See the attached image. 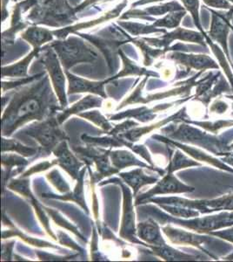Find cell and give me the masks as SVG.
<instances>
[{"mask_svg":"<svg viewBox=\"0 0 233 262\" xmlns=\"http://www.w3.org/2000/svg\"><path fill=\"white\" fill-rule=\"evenodd\" d=\"M51 46L60 58L65 71H69L77 63L93 62L97 59V54L95 50L75 39L71 38L67 41H57Z\"/></svg>","mask_w":233,"mask_h":262,"instance_id":"5","label":"cell"},{"mask_svg":"<svg viewBox=\"0 0 233 262\" xmlns=\"http://www.w3.org/2000/svg\"><path fill=\"white\" fill-rule=\"evenodd\" d=\"M42 62L47 69L50 81L54 88V91L56 93L57 98L59 101V104L65 110L68 106L67 96L65 92V73L63 72L59 60L56 55L48 50L42 56Z\"/></svg>","mask_w":233,"mask_h":262,"instance_id":"8","label":"cell"},{"mask_svg":"<svg viewBox=\"0 0 233 262\" xmlns=\"http://www.w3.org/2000/svg\"><path fill=\"white\" fill-rule=\"evenodd\" d=\"M182 2H184V5L187 7V9L189 10L190 12H192L196 24L198 23V0H182Z\"/></svg>","mask_w":233,"mask_h":262,"instance_id":"36","label":"cell"},{"mask_svg":"<svg viewBox=\"0 0 233 262\" xmlns=\"http://www.w3.org/2000/svg\"><path fill=\"white\" fill-rule=\"evenodd\" d=\"M138 236L142 242L146 244V247H161L167 244L163 238L162 229L160 223L152 217L137 224Z\"/></svg>","mask_w":233,"mask_h":262,"instance_id":"14","label":"cell"},{"mask_svg":"<svg viewBox=\"0 0 233 262\" xmlns=\"http://www.w3.org/2000/svg\"><path fill=\"white\" fill-rule=\"evenodd\" d=\"M118 176L133 190L134 198H136L142 187L145 185L156 184L161 177L160 174H158L157 176L148 175L142 167L127 172H119Z\"/></svg>","mask_w":233,"mask_h":262,"instance_id":"15","label":"cell"},{"mask_svg":"<svg viewBox=\"0 0 233 262\" xmlns=\"http://www.w3.org/2000/svg\"><path fill=\"white\" fill-rule=\"evenodd\" d=\"M77 116L82 117L84 119L88 120L98 128H102L106 133H108L113 128V126L110 122V120L103 116L100 111H89V112H83Z\"/></svg>","mask_w":233,"mask_h":262,"instance_id":"27","label":"cell"},{"mask_svg":"<svg viewBox=\"0 0 233 262\" xmlns=\"http://www.w3.org/2000/svg\"><path fill=\"white\" fill-rule=\"evenodd\" d=\"M65 75L68 79V95H73L77 93H91L102 98L107 99V93L105 90V85L107 83L105 81H91L83 78L77 77L72 75L69 71H65Z\"/></svg>","mask_w":233,"mask_h":262,"instance_id":"13","label":"cell"},{"mask_svg":"<svg viewBox=\"0 0 233 262\" xmlns=\"http://www.w3.org/2000/svg\"><path fill=\"white\" fill-rule=\"evenodd\" d=\"M54 165H57L56 162L54 161V160L50 162H41L39 164H36L34 166L31 167L30 169L22 173L20 178H30V177L33 175V174H36V173L43 172V171L49 170L50 168H53Z\"/></svg>","mask_w":233,"mask_h":262,"instance_id":"32","label":"cell"},{"mask_svg":"<svg viewBox=\"0 0 233 262\" xmlns=\"http://www.w3.org/2000/svg\"><path fill=\"white\" fill-rule=\"evenodd\" d=\"M186 14V12H179V13H172L170 15H167L165 18L161 20H159L154 24L155 27H165L168 28L177 27L179 24L181 18H183L184 15Z\"/></svg>","mask_w":233,"mask_h":262,"instance_id":"31","label":"cell"},{"mask_svg":"<svg viewBox=\"0 0 233 262\" xmlns=\"http://www.w3.org/2000/svg\"><path fill=\"white\" fill-rule=\"evenodd\" d=\"M115 184L118 185L123 192V213H122L121 223L119 228V237L132 244L141 245L146 247V244L142 242L138 236V230L136 225V214H135V203L133 202V192L131 188L123 180L118 179H107L99 185Z\"/></svg>","mask_w":233,"mask_h":262,"instance_id":"4","label":"cell"},{"mask_svg":"<svg viewBox=\"0 0 233 262\" xmlns=\"http://www.w3.org/2000/svg\"><path fill=\"white\" fill-rule=\"evenodd\" d=\"M39 50V48H35L29 55H27L24 58V60L8 67H4L2 69V76L3 77H28V67L34 56L38 54Z\"/></svg>","mask_w":233,"mask_h":262,"instance_id":"21","label":"cell"},{"mask_svg":"<svg viewBox=\"0 0 233 262\" xmlns=\"http://www.w3.org/2000/svg\"><path fill=\"white\" fill-rule=\"evenodd\" d=\"M7 187L16 193L20 194L21 196H24V199L27 200V201L32 205L33 209L35 210L37 217L45 230V232H47L48 235L50 236V238H54V241H58V238H57L58 237L55 235V233L50 227L49 215L47 214V212H45L44 206H42L31 191L29 178H20L19 177L18 179H11L7 183Z\"/></svg>","mask_w":233,"mask_h":262,"instance_id":"7","label":"cell"},{"mask_svg":"<svg viewBox=\"0 0 233 262\" xmlns=\"http://www.w3.org/2000/svg\"><path fill=\"white\" fill-rule=\"evenodd\" d=\"M44 210H45V212H47L49 217L55 222L56 225L72 232L80 239H82L83 242H87L86 238H85V237L81 234L80 230L77 229V227L73 226L72 224L70 223L68 221H66L65 217H63L62 215L60 214L59 212H57L54 209L46 207V206H44Z\"/></svg>","mask_w":233,"mask_h":262,"instance_id":"28","label":"cell"},{"mask_svg":"<svg viewBox=\"0 0 233 262\" xmlns=\"http://www.w3.org/2000/svg\"><path fill=\"white\" fill-rule=\"evenodd\" d=\"M57 115L49 116L43 121H37L24 128L21 133L35 139L39 143V157L45 158L54 152L59 143L68 140L69 137L60 127Z\"/></svg>","mask_w":233,"mask_h":262,"instance_id":"2","label":"cell"},{"mask_svg":"<svg viewBox=\"0 0 233 262\" xmlns=\"http://www.w3.org/2000/svg\"><path fill=\"white\" fill-rule=\"evenodd\" d=\"M149 249H151V253H153L154 255L160 257L165 260H169V261L196 259V257L181 253L179 251L176 250L174 248L170 247L168 244L161 246V247H150Z\"/></svg>","mask_w":233,"mask_h":262,"instance_id":"22","label":"cell"},{"mask_svg":"<svg viewBox=\"0 0 233 262\" xmlns=\"http://www.w3.org/2000/svg\"><path fill=\"white\" fill-rule=\"evenodd\" d=\"M137 126H139V122H136L133 120L126 119L124 122L115 125V127H113L112 130L109 131L107 134L112 135V136H120L132 128H135Z\"/></svg>","mask_w":233,"mask_h":262,"instance_id":"33","label":"cell"},{"mask_svg":"<svg viewBox=\"0 0 233 262\" xmlns=\"http://www.w3.org/2000/svg\"><path fill=\"white\" fill-rule=\"evenodd\" d=\"M50 89L48 78L16 93L1 118L2 135L9 137L15 130L33 121H43L64 108Z\"/></svg>","mask_w":233,"mask_h":262,"instance_id":"1","label":"cell"},{"mask_svg":"<svg viewBox=\"0 0 233 262\" xmlns=\"http://www.w3.org/2000/svg\"><path fill=\"white\" fill-rule=\"evenodd\" d=\"M166 170V173L162 179L155 184L154 187L144 193L139 194L135 198V206H141L146 204L147 200L158 195H166V194L186 193L194 191V188L189 185H185L173 175L171 170Z\"/></svg>","mask_w":233,"mask_h":262,"instance_id":"6","label":"cell"},{"mask_svg":"<svg viewBox=\"0 0 233 262\" xmlns=\"http://www.w3.org/2000/svg\"><path fill=\"white\" fill-rule=\"evenodd\" d=\"M110 159L112 165L118 169L119 171L124 170L125 168H130V167H142L145 168L147 170H151L154 172L160 174V176L163 177L166 173V170H162L161 168H158L156 166H151L149 164H146L145 162H142L138 159L133 154V152L127 149H116V150H111L110 153Z\"/></svg>","mask_w":233,"mask_h":262,"instance_id":"11","label":"cell"},{"mask_svg":"<svg viewBox=\"0 0 233 262\" xmlns=\"http://www.w3.org/2000/svg\"><path fill=\"white\" fill-rule=\"evenodd\" d=\"M170 58L177 60L178 62L187 66L190 69H201L204 70L206 69L215 68L218 69V66L211 58L206 55H186L183 54H171Z\"/></svg>","mask_w":233,"mask_h":262,"instance_id":"20","label":"cell"},{"mask_svg":"<svg viewBox=\"0 0 233 262\" xmlns=\"http://www.w3.org/2000/svg\"><path fill=\"white\" fill-rule=\"evenodd\" d=\"M103 104V100L97 96L88 95L86 97L74 103L71 107H65V110L57 114V118L60 124L68 119L69 117L73 115H80L84 111L92 110L95 107H101Z\"/></svg>","mask_w":233,"mask_h":262,"instance_id":"17","label":"cell"},{"mask_svg":"<svg viewBox=\"0 0 233 262\" xmlns=\"http://www.w3.org/2000/svg\"><path fill=\"white\" fill-rule=\"evenodd\" d=\"M231 98H232V99H233V96H232V97H231Z\"/></svg>","mask_w":233,"mask_h":262,"instance_id":"38","label":"cell"},{"mask_svg":"<svg viewBox=\"0 0 233 262\" xmlns=\"http://www.w3.org/2000/svg\"><path fill=\"white\" fill-rule=\"evenodd\" d=\"M204 1L208 6H213L216 8H230L231 7L226 0H204Z\"/></svg>","mask_w":233,"mask_h":262,"instance_id":"37","label":"cell"},{"mask_svg":"<svg viewBox=\"0 0 233 262\" xmlns=\"http://www.w3.org/2000/svg\"><path fill=\"white\" fill-rule=\"evenodd\" d=\"M122 59L124 61V69H122L121 72H119L118 75H116L113 77L110 78L107 80V82L110 81H114L118 78L124 77V76H129V75H138V76H141V75H146L147 76H151L153 75L152 73H148L145 69L139 68L138 66L135 65L133 61L128 60L127 58L124 57V54H121Z\"/></svg>","mask_w":233,"mask_h":262,"instance_id":"26","label":"cell"},{"mask_svg":"<svg viewBox=\"0 0 233 262\" xmlns=\"http://www.w3.org/2000/svg\"><path fill=\"white\" fill-rule=\"evenodd\" d=\"M3 223L5 224V226H7V227H9V229L4 230L3 232H2V238L3 239L12 238V237H18L22 241H24L27 244L33 246V247H41V248H46L47 247V248L59 249V247L58 246L51 244L50 242H44V241H42V239H39V238H33V237L25 235L24 232H22V231L18 230L17 227H15L14 225L6 217L5 213L3 215Z\"/></svg>","mask_w":233,"mask_h":262,"instance_id":"18","label":"cell"},{"mask_svg":"<svg viewBox=\"0 0 233 262\" xmlns=\"http://www.w3.org/2000/svg\"><path fill=\"white\" fill-rule=\"evenodd\" d=\"M53 154L55 156L54 161L57 165L67 172L69 176L73 180L80 178V172L85 165L77 156L71 151L67 140L63 141L54 149Z\"/></svg>","mask_w":233,"mask_h":262,"instance_id":"9","label":"cell"},{"mask_svg":"<svg viewBox=\"0 0 233 262\" xmlns=\"http://www.w3.org/2000/svg\"><path fill=\"white\" fill-rule=\"evenodd\" d=\"M22 38L29 42L35 48H39L46 42L53 39V34L50 31L40 27H31L22 34Z\"/></svg>","mask_w":233,"mask_h":262,"instance_id":"24","label":"cell"},{"mask_svg":"<svg viewBox=\"0 0 233 262\" xmlns=\"http://www.w3.org/2000/svg\"><path fill=\"white\" fill-rule=\"evenodd\" d=\"M72 149L77 158L81 161H84L88 167L91 180L93 185L120 172L111 163L110 153L112 149H107L86 144V147H73Z\"/></svg>","mask_w":233,"mask_h":262,"instance_id":"3","label":"cell"},{"mask_svg":"<svg viewBox=\"0 0 233 262\" xmlns=\"http://www.w3.org/2000/svg\"><path fill=\"white\" fill-rule=\"evenodd\" d=\"M194 165H198V163L186 158V156L183 155V153L179 150H176L173 158L170 160L168 166L165 170H171L172 172H174L176 170H180V169H184L186 167L194 166Z\"/></svg>","mask_w":233,"mask_h":262,"instance_id":"29","label":"cell"},{"mask_svg":"<svg viewBox=\"0 0 233 262\" xmlns=\"http://www.w3.org/2000/svg\"><path fill=\"white\" fill-rule=\"evenodd\" d=\"M228 29H229L228 28V20H225V19L224 20L219 17H216L215 12H214L210 36L213 39L219 41L226 52H227L226 36H227Z\"/></svg>","mask_w":233,"mask_h":262,"instance_id":"25","label":"cell"},{"mask_svg":"<svg viewBox=\"0 0 233 262\" xmlns=\"http://www.w3.org/2000/svg\"><path fill=\"white\" fill-rule=\"evenodd\" d=\"M46 178L51 185H54L57 191L61 194L67 193L71 191V187L68 183L66 182L62 175L59 173L57 169L50 170V172L46 174Z\"/></svg>","mask_w":233,"mask_h":262,"instance_id":"30","label":"cell"},{"mask_svg":"<svg viewBox=\"0 0 233 262\" xmlns=\"http://www.w3.org/2000/svg\"><path fill=\"white\" fill-rule=\"evenodd\" d=\"M86 169H87V165L81 170L80 178L76 180L77 181L76 186L74 187L72 191H70L67 193L60 194V195L44 192L41 194V196L44 199H49V200H62V201L76 203L86 212V214H90V210L87 206L86 196H85V177H86Z\"/></svg>","mask_w":233,"mask_h":262,"instance_id":"12","label":"cell"},{"mask_svg":"<svg viewBox=\"0 0 233 262\" xmlns=\"http://www.w3.org/2000/svg\"><path fill=\"white\" fill-rule=\"evenodd\" d=\"M183 110L177 112L175 115L169 116L165 119L161 120L160 122H155L152 124L147 126H137L135 128H132L130 130L127 131L124 134L120 135V137H124L126 140L130 141L132 143H136L139 142L142 137L145 136V135L151 133L152 131L157 130L159 128H162L163 126H165L171 122H178V121H185V116H184Z\"/></svg>","mask_w":233,"mask_h":262,"instance_id":"16","label":"cell"},{"mask_svg":"<svg viewBox=\"0 0 233 262\" xmlns=\"http://www.w3.org/2000/svg\"><path fill=\"white\" fill-rule=\"evenodd\" d=\"M1 164L4 167V185H6L9 182V179L11 180L15 168L17 169L18 174L23 173L24 168L29 164V161L19 154H9L7 152H3Z\"/></svg>","mask_w":233,"mask_h":262,"instance_id":"19","label":"cell"},{"mask_svg":"<svg viewBox=\"0 0 233 262\" xmlns=\"http://www.w3.org/2000/svg\"><path fill=\"white\" fill-rule=\"evenodd\" d=\"M184 100L171 102V103L157 105L156 107L154 106L152 107H148L146 106H143V107H137V108L123 111V112H118V113L108 116V119L110 121H121V120L133 118V119L138 120L142 123H146V122L153 121L158 116V114L167 111L172 105L178 103Z\"/></svg>","mask_w":233,"mask_h":262,"instance_id":"10","label":"cell"},{"mask_svg":"<svg viewBox=\"0 0 233 262\" xmlns=\"http://www.w3.org/2000/svg\"><path fill=\"white\" fill-rule=\"evenodd\" d=\"M15 242H4L2 244V260H12Z\"/></svg>","mask_w":233,"mask_h":262,"instance_id":"35","label":"cell"},{"mask_svg":"<svg viewBox=\"0 0 233 262\" xmlns=\"http://www.w3.org/2000/svg\"><path fill=\"white\" fill-rule=\"evenodd\" d=\"M3 152H16L24 158H33L39 153V148L27 146L18 140L2 137V153Z\"/></svg>","mask_w":233,"mask_h":262,"instance_id":"23","label":"cell"},{"mask_svg":"<svg viewBox=\"0 0 233 262\" xmlns=\"http://www.w3.org/2000/svg\"><path fill=\"white\" fill-rule=\"evenodd\" d=\"M37 256L39 257V259L42 260H68V259H72V258H76L79 256V254L76 255H70V256H54L51 255L50 253H44V252H40V251H37Z\"/></svg>","mask_w":233,"mask_h":262,"instance_id":"34","label":"cell"}]
</instances>
